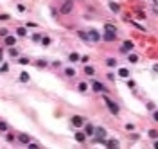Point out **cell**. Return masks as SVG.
Returning <instances> with one entry per match:
<instances>
[{
  "label": "cell",
  "mask_w": 158,
  "mask_h": 149,
  "mask_svg": "<svg viewBox=\"0 0 158 149\" xmlns=\"http://www.w3.org/2000/svg\"><path fill=\"white\" fill-rule=\"evenodd\" d=\"M117 40V27L112 23H106L104 25V34H102V42L106 43H112Z\"/></svg>",
  "instance_id": "1"
},
{
  "label": "cell",
  "mask_w": 158,
  "mask_h": 149,
  "mask_svg": "<svg viewBox=\"0 0 158 149\" xmlns=\"http://www.w3.org/2000/svg\"><path fill=\"white\" fill-rule=\"evenodd\" d=\"M104 103H106V108L110 110V113H112L113 117H119V113H120V106L117 104L113 99H110V97H104Z\"/></svg>",
  "instance_id": "2"
},
{
  "label": "cell",
  "mask_w": 158,
  "mask_h": 149,
  "mask_svg": "<svg viewBox=\"0 0 158 149\" xmlns=\"http://www.w3.org/2000/svg\"><path fill=\"white\" fill-rule=\"evenodd\" d=\"M70 124L74 128H77V130H81V128L86 124V120H85V117H81V115H72L70 117Z\"/></svg>",
  "instance_id": "3"
},
{
  "label": "cell",
  "mask_w": 158,
  "mask_h": 149,
  "mask_svg": "<svg viewBox=\"0 0 158 149\" xmlns=\"http://www.w3.org/2000/svg\"><path fill=\"white\" fill-rule=\"evenodd\" d=\"M90 88H92V92H95V93H106V92H108V88L102 85L101 81H92Z\"/></svg>",
  "instance_id": "4"
},
{
  "label": "cell",
  "mask_w": 158,
  "mask_h": 149,
  "mask_svg": "<svg viewBox=\"0 0 158 149\" xmlns=\"http://www.w3.org/2000/svg\"><path fill=\"white\" fill-rule=\"evenodd\" d=\"M133 49H135V43L131 42V40H126V42L119 47V52H120V54H129Z\"/></svg>",
  "instance_id": "5"
},
{
  "label": "cell",
  "mask_w": 158,
  "mask_h": 149,
  "mask_svg": "<svg viewBox=\"0 0 158 149\" xmlns=\"http://www.w3.org/2000/svg\"><path fill=\"white\" fill-rule=\"evenodd\" d=\"M72 9H74V2L72 0H65V2L61 4V7H59V13L61 15H70Z\"/></svg>",
  "instance_id": "6"
},
{
  "label": "cell",
  "mask_w": 158,
  "mask_h": 149,
  "mask_svg": "<svg viewBox=\"0 0 158 149\" xmlns=\"http://www.w3.org/2000/svg\"><path fill=\"white\" fill-rule=\"evenodd\" d=\"M88 40H90L92 43H99L102 40V36H101V32L97 29H88Z\"/></svg>",
  "instance_id": "7"
},
{
  "label": "cell",
  "mask_w": 158,
  "mask_h": 149,
  "mask_svg": "<svg viewBox=\"0 0 158 149\" xmlns=\"http://www.w3.org/2000/svg\"><path fill=\"white\" fill-rule=\"evenodd\" d=\"M83 131L86 133V137H93V133H95V126H93V124H90V122H86V124L83 126Z\"/></svg>",
  "instance_id": "8"
},
{
  "label": "cell",
  "mask_w": 158,
  "mask_h": 149,
  "mask_svg": "<svg viewBox=\"0 0 158 149\" xmlns=\"http://www.w3.org/2000/svg\"><path fill=\"white\" fill-rule=\"evenodd\" d=\"M4 45H5V47H15V45H16V36L7 34V36L4 38Z\"/></svg>",
  "instance_id": "9"
},
{
  "label": "cell",
  "mask_w": 158,
  "mask_h": 149,
  "mask_svg": "<svg viewBox=\"0 0 158 149\" xmlns=\"http://www.w3.org/2000/svg\"><path fill=\"white\" fill-rule=\"evenodd\" d=\"M93 137L95 138H101V140H104V137H106V130L104 128H95V133H93Z\"/></svg>",
  "instance_id": "10"
},
{
  "label": "cell",
  "mask_w": 158,
  "mask_h": 149,
  "mask_svg": "<svg viewBox=\"0 0 158 149\" xmlns=\"http://www.w3.org/2000/svg\"><path fill=\"white\" fill-rule=\"evenodd\" d=\"M16 138H18V142H20V144H24V146H27V144L31 142V137H29L27 133H20Z\"/></svg>",
  "instance_id": "11"
},
{
  "label": "cell",
  "mask_w": 158,
  "mask_h": 149,
  "mask_svg": "<svg viewBox=\"0 0 158 149\" xmlns=\"http://www.w3.org/2000/svg\"><path fill=\"white\" fill-rule=\"evenodd\" d=\"M67 59H68L70 63H77V61H81V54H77V52H70Z\"/></svg>",
  "instance_id": "12"
},
{
  "label": "cell",
  "mask_w": 158,
  "mask_h": 149,
  "mask_svg": "<svg viewBox=\"0 0 158 149\" xmlns=\"http://www.w3.org/2000/svg\"><path fill=\"white\" fill-rule=\"evenodd\" d=\"M117 76L122 77V79H128L129 76H131V72H129L128 68H119V70H117Z\"/></svg>",
  "instance_id": "13"
},
{
  "label": "cell",
  "mask_w": 158,
  "mask_h": 149,
  "mask_svg": "<svg viewBox=\"0 0 158 149\" xmlns=\"http://www.w3.org/2000/svg\"><path fill=\"white\" fill-rule=\"evenodd\" d=\"M63 74H65V77H68V79H72V77H75V68H72V66H68V68H65L63 70Z\"/></svg>",
  "instance_id": "14"
},
{
  "label": "cell",
  "mask_w": 158,
  "mask_h": 149,
  "mask_svg": "<svg viewBox=\"0 0 158 149\" xmlns=\"http://www.w3.org/2000/svg\"><path fill=\"white\" fill-rule=\"evenodd\" d=\"M74 137H75V140H77V142H81V144H83V142L86 140V133H85V131H75Z\"/></svg>",
  "instance_id": "15"
},
{
  "label": "cell",
  "mask_w": 158,
  "mask_h": 149,
  "mask_svg": "<svg viewBox=\"0 0 158 149\" xmlns=\"http://www.w3.org/2000/svg\"><path fill=\"white\" fill-rule=\"evenodd\" d=\"M104 144H106V147H108V149H115V147H119V140L112 138V140H106Z\"/></svg>",
  "instance_id": "16"
},
{
  "label": "cell",
  "mask_w": 158,
  "mask_h": 149,
  "mask_svg": "<svg viewBox=\"0 0 158 149\" xmlns=\"http://www.w3.org/2000/svg\"><path fill=\"white\" fill-rule=\"evenodd\" d=\"M85 74H86L88 77H92V76H95V68H93V66H90V65H86L85 66Z\"/></svg>",
  "instance_id": "17"
},
{
  "label": "cell",
  "mask_w": 158,
  "mask_h": 149,
  "mask_svg": "<svg viewBox=\"0 0 158 149\" xmlns=\"http://www.w3.org/2000/svg\"><path fill=\"white\" fill-rule=\"evenodd\" d=\"M128 61L131 63V65L139 63V56H136V54H128Z\"/></svg>",
  "instance_id": "18"
},
{
  "label": "cell",
  "mask_w": 158,
  "mask_h": 149,
  "mask_svg": "<svg viewBox=\"0 0 158 149\" xmlns=\"http://www.w3.org/2000/svg\"><path fill=\"white\" fill-rule=\"evenodd\" d=\"M108 5H110V9H112L113 13H119V11H120V5L115 4V2H108Z\"/></svg>",
  "instance_id": "19"
},
{
  "label": "cell",
  "mask_w": 158,
  "mask_h": 149,
  "mask_svg": "<svg viewBox=\"0 0 158 149\" xmlns=\"http://www.w3.org/2000/svg\"><path fill=\"white\" fill-rule=\"evenodd\" d=\"M7 131H9V126H7V122L0 120V133H7Z\"/></svg>",
  "instance_id": "20"
},
{
  "label": "cell",
  "mask_w": 158,
  "mask_h": 149,
  "mask_svg": "<svg viewBox=\"0 0 158 149\" xmlns=\"http://www.w3.org/2000/svg\"><path fill=\"white\" fill-rule=\"evenodd\" d=\"M106 66H110V68L117 66V59H115V58H108V59H106Z\"/></svg>",
  "instance_id": "21"
},
{
  "label": "cell",
  "mask_w": 158,
  "mask_h": 149,
  "mask_svg": "<svg viewBox=\"0 0 158 149\" xmlns=\"http://www.w3.org/2000/svg\"><path fill=\"white\" fill-rule=\"evenodd\" d=\"M77 90H79L81 93H85V92L88 90V83H83V81H81V83L77 85Z\"/></svg>",
  "instance_id": "22"
},
{
  "label": "cell",
  "mask_w": 158,
  "mask_h": 149,
  "mask_svg": "<svg viewBox=\"0 0 158 149\" xmlns=\"http://www.w3.org/2000/svg\"><path fill=\"white\" fill-rule=\"evenodd\" d=\"M16 36H20V38L27 36V29H25V27H18V29H16Z\"/></svg>",
  "instance_id": "23"
},
{
  "label": "cell",
  "mask_w": 158,
  "mask_h": 149,
  "mask_svg": "<svg viewBox=\"0 0 158 149\" xmlns=\"http://www.w3.org/2000/svg\"><path fill=\"white\" fill-rule=\"evenodd\" d=\"M77 36H79L81 40H85V42H90V40H88V31H79Z\"/></svg>",
  "instance_id": "24"
},
{
  "label": "cell",
  "mask_w": 158,
  "mask_h": 149,
  "mask_svg": "<svg viewBox=\"0 0 158 149\" xmlns=\"http://www.w3.org/2000/svg\"><path fill=\"white\" fill-rule=\"evenodd\" d=\"M149 138H153V140H156L158 138V130H149Z\"/></svg>",
  "instance_id": "25"
},
{
  "label": "cell",
  "mask_w": 158,
  "mask_h": 149,
  "mask_svg": "<svg viewBox=\"0 0 158 149\" xmlns=\"http://www.w3.org/2000/svg\"><path fill=\"white\" fill-rule=\"evenodd\" d=\"M47 65H49V63H47V59H38V61H36V66H40V68H45Z\"/></svg>",
  "instance_id": "26"
},
{
  "label": "cell",
  "mask_w": 158,
  "mask_h": 149,
  "mask_svg": "<svg viewBox=\"0 0 158 149\" xmlns=\"http://www.w3.org/2000/svg\"><path fill=\"white\" fill-rule=\"evenodd\" d=\"M20 81H22V83H27V81H29V74L22 72V74H20Z\"/></svg>",
  "instance_id": "27"
},
{
  "label": "cell",
  "mask_w": 158,
  "mask_h": 149,
  "mask_svg": "<svg viewBox=\"0 0 158 149\" xmlns=\"http://www.w3.org/2000/svg\"><path fill=\"white\" fill-rule=\"evenodd\" d=\"M9 56H11V58H16V56H18V49H15V47H9Z\"/></svg>",
  "instance_id": "28"
},
{
  "label": "cell",
  "mask_w": 158,
  "mask_h": 149,
  "mask_svg": "<svg viewBox=\"0 0 158 149\" xmlns=\"http://www.w3.org/2000/svg\"><path fill=\"white\" fill-rule=\"evenodd\" d=\"M42 45H43V47H49V45H50V38H49V36H43V38H42Z\"/></svg>",
  "instance_id": "29"
},
{
  "label": "cell",
  "mask_w": 158,
  "mask_h": 149,
  "mask_svg": "<svg viewBox=\"0 0 158 149\" xmlns=\"http://www.w3.org/2000/svg\"><path fill=\"white\" fill-rule=\"evenodd\" d=\"M42 38H43V36L40 34V32H36V34H32V42H34V43H38V42H42Z\"/></svg>",
  "instance_id": "30"
},
{
  "label": "cell",
  "mask_w": 158,
  "mask_h": 149,
  "mask_svg": "<svg viewBox=\"0 0 158 149\" xmlns=\"http://www.w3.org/2000/svg\"><path fill=\"white\" fill-rule=\"evenodd\" d=\"M18 63H20V65H29V63H31V59H29V58H20V59H18Z\"/></svg>",
  "instance_id": "31"
},
{
  "label": "cell",
  "mask_w": 158,
  "mask_h": 149,
  "mask_svg": "<svg viewBox=\"0 0 158 149\" xmlns=\"http://www.w3.org/2000/svg\"><path fill=\"white\" fill-rule=\"evenodd\" d=\"M7 34H9V29H5V27H2V29H0V36H2V38H5Z\"/></svg>",
  "instance_id": "32"
},
{
  "label": "cell",
  "mask_w": 158,
  "mask_h": 149,
  "mask_svg": "<svg viewBox=\"0 0 158 149\" xmlns=\"http://www.w3.org/2000/svg\"><path fill=\"white\" fill-rule=\"evenodd\" d=\"M27 147H29V149H38L40 144H36V142H29V144H27Z\"/></svg>",
  "instance_id": "33"
},
{
  "label": "cell",
  "mask_w": 158,
  "mask_h": 149,
  "mask_svg": "<svg viewBox=\"0 0 158 149\" xmlns=\"http://www.w3.org/2000/svg\"><path fill=\"white\" fill-rule=\"evenodd\" d=\"M7 70H9V65L7 63H4L2 66H0V74H4V72H7Z\"/></svg>",
  "instance_id": "34"
},
{
  "label": "cell",
  "mask_w": 158,
  "mask_h": 149,
  "mask_svg": "<svg viewBox=\"0 0 158 149\" xmlns=\"http://www.w3.org/2000/svg\"><path fill=\"white\" fill-rule=\"evenodd\" d=\"M146 106H147V110H149V111H153V110H156V106H155V103H146Z\"/></svg>",
  "instance_id": "35"
},
{
  "label": "cell",
  "mask_w": 158,
  "mask_h": 149,
  "mask_svg": "<svg viewBox=\"0 0 158 149\" xmlns=\"http://www.w3.org/2000/svg\"><path fill=\"white\" fill-rule=\"evenodd\" d=\"M5 140H7V142H13V140H15V135H13V133H7V135H5Z\"/></svg>",
  "instance_id": "36"
},
{
  "label": "cell",
  "mask_w": 158,
  "mask_h": 149,
  "mask_svg": "<svg viewBox=\"0 0 158 149\" xmlns=\"http://www.w3.org/2000/svg\"><path fill=\"white\" fill-rule=\"evenodd\" d=\"M11 16L7 15V13H4V15H0V20H2V22H5V20H9Z\"/></svg>",
  "instance_id": "37"
},
{
  "label": "cell",
  "mask_w": 158,
  "mask_h": 149,
  "mask_svg": "<svg viewBox=\"0 0 158 149\" xmlns=\"http://www.w3.org/2000/svg\"><path fill=\"white\" fill-rule=\"evenodd\" d=\"M153 120L158 122V110H153Z\"/></svg>",
  "instance_id": "38"
},
{
  "label": "cell",
  "mask_w": 158,
  "mask_h": 149,
  "mask_svg": "<svg viewBox=\"0 0 158 149\" xmlns=\"http://www.w3.org/2000/svg\"><path fill=\"white\" fill-rule=\"evenodd\" d=\"M106 76H108V79H110V81H115V74H113V72H108Z\"/></svg>",
  "instance_id": "39"
},
{
  "label": "cell",
  "mask_w": 158,
  "mask_h": 149,
  "mask_svg": "<svg viewBox=\"0 0 158 149\" xmlns=\"http://www.w3.org/2000/svg\"><path fill=\"white\" fill-rule=\"evenodd\" d=\"M81 61H83V63H88V61H90V58H88V56H81Z\"/></svg>",
  "instance_id": "40"
},
{
  "label": "cell",
  "mask_w": 158,
  "mask_h": 149,
  "mask_svg": "<svg viewBox=\"0 0 158 149\" xmlns=\"http://www.w3.org/2000/svg\"><path fill=\"white\" fill-rule=\"evenodd\" d=\"M136 18H139V20H144V18H146V15H144V13L140 11V13H139V15H136Z\"/></svg>",
  "instance_id": "41"
},
{
  "label": "cell",
  "mask_w": 158,
  "mask_h": 149,
  "mask_svg": "<svg viewBox=\"0 0 158 149\" xmlns=\"http://www.w3.org/2000/svg\"><path fill=\"white\" fill-rule=\"evenodd\" d=\"M126 130H128V131H133V130H135V126H133V124H128V126H126Z\"/></svg>",
  "instance_id": "42"
},
{
  "label": "cell",
  "mask_w": 158,
  "mask_h": 149,
  "mask_svg": "<svg viewBox=\"0 0 158 149\" xmlns=\"http://www.w3.org/2000/svg\"><path fill=\"white\" fill-rule=\"evenodd\" d=\"M16 7H18V11H25V5H22V4H18Z\"/></svg>",
  "instance_id": "43"
},
{
  "label": "cell",
  "mask_w": 158,
  "mask_h": 149,
  "mask_svg": "<svg viewBox=\"0 0 158 149\" xmlns=\"http://www.w3.org/2000/svg\"><path fill=\"white\" fill-rule=\"evenodd\" d=\"M2 58H4V49H0V63H2V61H4V59H2Z\"/></svg>",
  "instance_id": "44"
},
{
  "label": "cell",
  "mask_w": 158,
  "mask_h": 149,
  "mask_svg": "<svg viewBox=\"0 0 158 149\" xmlns=\"http://www.w3.org/2000/svg\"><path fill=\"white\" fill-rule=\"evenodd\" d=\"M153 72H158V65H153Z\"/></svg>",
  "instance_id": "45"
},
{
  "label": "cell",
  "mask_w": 158,
  "mask_h": 149,
  "mask_svg": "<svg viewBox=\"0 0 158 149\" xmlns=\"http://www.w3.org/2000/svg\"><path fill=\"white\" fill-rule=\"evenodd\" d=\"M153 147H156V149H158V138L155 140V144H153Z\"/></svg>",
  "instance_id": "46"
},
{
  "label": "cell",
  "mask_w": 158,
  "mask_h": 149,
  "mask_svg": "<svg viewBox=\"0 0 158 149\" xmlns=\"http://www.w3.org/2000/svg\"><path fill=\"white\" fill-rule=\"evenodd\" d=\"M156 2H158V0H153V4H156Z\"/></svg>",
  "instance_id": "47"
}]
</instances>
